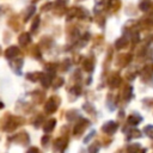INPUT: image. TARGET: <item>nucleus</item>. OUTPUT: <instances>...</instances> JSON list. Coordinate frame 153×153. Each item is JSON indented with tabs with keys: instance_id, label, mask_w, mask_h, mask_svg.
Listing matches in <instances>:
<instances>
[{
	"instance_id": "nucleus-1",
	"label": "nucleus",
	"mask_w": 153,
	"mask_h": 153,
	"mask_svg": "<svg viewBox=\"0 0 153 153\" xmlns=\"http://www.w3.org/2000/svg\"><path fill=\"white\" fill-rule=\"evenodd\" d=\"M25 123V118L22 116H13L10 112L4 114V116L0 120V128L5 131H13L19 126H23Z\"/></svg>"
},
{
	"instance_id": "nucleus-2",
	"label": "nucleus",
	"mask_w": 153,
	"mask_h": 153,
	"mask_svg": "<svg viewBox=\"0 0 153 153\" xmlns=\"http://www.w3.org/2000/svg\"><path fill=\"white\" fill-rule=\"evenodd\" d=\"M61 104V98L59 96H51L48 98V100L45 102V105H44V112L48 114V115H51L54 114L59 106Z\"/></svg>"
},
{
	"instance_id": "nucleus-3",
	"label": "nucleus",
	"mask_w": 153,
	"mask_h": 153,
	"mask_svg": "<svg viewBox=\"0 0 153 153\" xmlns=\"http://www.w3.org/2000/svg\"><path fill=\"white\" fill-rule=\"evenodd\" d=\"M8 142H16V143H20L23 146H26L30 142V136L26 131H20L18 134H14L13 136L8 137Z\"/></svg>"
},
{
	"instance_id": "nucleus-4",
	"label": "nucleus",
	"mask_w": 153,
	"mask_h": 153,
	"mask_svg": "<svg viewBox=\"0 0 153 153\" xmlns=\"http://www.w3.org/2000/svg\"><path fill=\"white\" fill-rule=\"evenodd\" d=\"M61 136H59L55 141H54V151H59V152H63L66 149V147L68 146V136L66 135L67 133L61 131Z\"/></svg>"
},
{
	"instance_id": "nucleus-5",
	"label": "nucleus",
	"mask_w": 153,
	"mask_h": 153,
	"mask_svg": "<svg viewBox=\"0 0 153 153\" xmlns=\"http://www.w3.org/2000/svg\"><path fill=\"white\" fill-rule=\"evenodd\" d=\"M88 124H90V122H88L86 118H81V117H80V118L78 120V122L75 123L74 128H73V134H74V136L80 137V136L82 135L84 130L88 127Z\"/></svg>"
},
{
	"instance_id": "nucleus-6",
	"label": "nucleus",
	"mask_w": 153,
	"mask_h": 153,
	"mask_svg": "<svg viewBox=\"0 0 153 153\" xmlns=\"http://www.w3.org/2000/svg\"><path fill=\"white\" fill-rule=\"evenodd\" d=\"M5 56L7 60H14V59H18V57H22V53L19 50L18 47L16 45H11L6 49L5 51Z\"/></svg>"
},
{
	"instance_id": "nucleus-7",
	"label": "nucleus",
	"mask_w": 153,
	"mask_h": 153,
	"mask_svg": "<svg viewBox=\"0 0 153 153\" xmlns=\"http://www.w3.org/2000/svg\"><path fill=\"white\" fill-rule=\"evenodd\" d=\"M10 65H11V68H12L17 74H20V73H22V66H23V59H22V57L11 60Z\"/></svg>"
},
{
	"instance_id": "nucleus-8",
	"label": "nucleus",
	"mask_w": 153,
	"mask_h": 153,
	"mask_svg": "<svg viewBox=\"0 0 153 153\" xmlns=\"http://www.w3.org/2000/svg\"><path fill=\"white\" fill-rule=\"evenodd\" d=\"M55 124H56V120H55V118H50V120L45 121L44 124H43V130H44V133H45V134L51 133V131L54 130V128H55Z\"/></svg>"
},
{
	"instance_id": "nucleus-9",
	"label": "nucleus",
	"mask_w": 153,
	"mask_h": 153,
	"mask_svg": "<svg viewBox=\"0 0 153 153\" xmlns=\"http://www.w3.org/2000/svg\"><path fill=\"white\" fill-rule=\"evenodd\" d=\"M44 73L42 72H32V73H27L26 74V79L30 80V81H41V79L43 78Z\"/></svg>"
},
{
	"instance_id": "nucleus-10",
	"label": "nucleus",
	"mask_w": 153,
	"mask_h": 153,
	"mask_svg": "<svg viewBox=\"0 0 153 153\" xmlns=\"http://www.w3.org/2000/svg\"><path fill=\"white\" fill-rule=\"evenodd\" d=\"M18 42L22 47H26L30 42H31V38H30V35L27 32H23L19 37H18Z\"/></svg>"
},
{
	"instance_id": "nucleus-11",
	"label": "nucleus",
	"mask_w": 153,
	"mask_h": 153,
	"mask_svg": "<svg viewBox=\"0 0 153 153\" xmlns=\"http://www.w3.org/2000/svg\"><path fill=\"white\" fill-rule=\"evenodd\" d=\"M44 92H42V91H38V90H36V91H33L32 92V100H33V103H36V104H39V103H42L43 102V99H44Z\"/></svg>"
},
{
	"instance_id": "nucleus-12",
	"label": "nucleus",
	"mask_w": 153,
	"mask_h": 153,
	"mask_svg": "<svg viewBox=\"0 0 153 153\" xmlns=\"http://www.w3.org/2000/svg\"><path fill=\"white\" fill-rule=\"evenodd\" d=\"M116 128H117V126H116V123L115 122H108V123H105L104 126H103V131H105L106 134H112L115 130H116Z\"/></svg>"
},
{
	"instance_id": "nucleus-13",
	"label": "nucleus",
	"mask_w": 153,
	"mask_h": 153,
	"mask_svg": "<svg viewBox=\"0 0 153 153\" xmlns=\"http://www.w3.org/2000/svg\"><path fill=\"white\" fill-rule=\"evenodd\" d=\"M30 54H31V56H33V57L37 59V60H41V59H42V55H41V51H39L38 45H33V47L31 48V50H30Z\"/></svg>"
},
{
	"instance_id": "nucleus-14",
	"label": "nucleus",
	"mask_w": 153,
	"mask_h": 153,
	"mask_svg": "<svg viewBox=\"0 0 153 153\" xmlns=\"http://www.w3.org/2000/svg\"><path fill=\"white\" fill-rule=\"evenodd\" d=\"M82 66H84V69L87 71V72H91L93 69V62H92L91 59H85Z\"/></svg>"
},
{
	"instance_id": "nucleus-15",
	"label": "nucleus",
	"mask_w": 153,
	"mask_h": 153,
	"mask_svg": "<svg viewBox=\"0 0 153 153\" xmlns=\"http://www.w3.org/2000/svg\"><path fill=\"white\" fill-rule=\"evenodd\" d=\"M43 121H44V116H43L42 114H38V115L35 117V120L32 121V123H33V126L37 128V127H39V126L43 123Z\"/></svg>"
},
{
	"instance_id": "nucleus-16",
	"label": "nucleus",
	"mask_w": 153,
	"mask_h": 153,
	"mask_svg": "<svg viewBox=\"0 0 153 153\" xmlns=\"http://www.w3.org/2000/svg\"><path fill=\"white\" fill-rule=\"evenodd\" d=\"M63 82H65V80L61 78V76H57V78H54V80H53V87L54 88H59L60 86H62L63 85Z\"/></svg>"
},
{
	"instance_id": "nucleus-17",
	"label": "nucleus",
	"mask_w": 153,
	"mask_h": 153,
	"mask_svg": "<svg viewBox=\"0 0 153 153\" xmlns=\"http://www.w3.org/2000/svg\"><path fill=\"white\" fill-rule=\"evenodd\" d=\"M78 116V111L76 110H69L67 111V120L68 121H73L74 118H76Z\"/></svg>"
},
{
	"instance_id": "nucleus-18",
	"label": "nucleus",
	"mask_w": 153,
	"mask_h": 153,
	"mask_svg": "<svg viewBox=\"0 0 153 153\" xmlns=\"http://www.w3.org/2000/svg\"><path fill=\"white\" fill-rule=\"evenodd\" d=\"M69 66H71V61L69 60H65L61 65H60V69L61 71H63V72H66V71H68V68H69Z\"/></svg>"
},
{
	"instance_id": "nucleus-19",
	"label": "nucleus",
	"mask_w": 153,
	"mask_h": 153,
	"mask_svg": "<svg viewBox=\"0 0 153 153\" xmlns=\"http://www.w3.org/2000/svg\"><path fill=\"white\" fill-rule=\"evenodd\" d=\"M49 141H50V136H49L48 134H45V135L42 137V140H41V142H42V146H43L44 148H47V147H48V143H49Z\"/></svg>"
},
{
	"instance_id": "nucleus-20",
	"label": "nucleus",
	"mask_w": 153,
	"mask_h": 153,
	"mask_svg": "<svg viewBox=\"0 0 153 153\" xmlns=\"http://www.w3.org/2000/svg\"><path fill=\"white\" fill-rule=\"evenodd\" d=\"M38 24H39V18H38V17H36V18H35V20H33V23H32V25H31V32H36Z\"/></svg>"
},
{
	"instance_id": "nucleus-21",
	"label": "nucleus",
	"mask_w": 153,
	"mask_h": 153,
	"mask_svg": "<svg viewBox=\"0 0 153 153\" xmlns=\"http://www.w3.org/2000/svg\"><path fill=\"white\" fill-rule=\"evenodd\" d=\"M97 151H98V145H92L88 148V153H97Z\"/></svg>"
},
{
	"instance_id": "nucleus-22",
	"label": "nucleus",
	"mask_w": 153,
	"mask_h": 153,
	"mask_svg": "<svg viewBox=\"0 0 153 153\" xmlns=\"http://www.w3.org/2000/svg\"><path fill=\"white\" fill-rule=\"evenodd\" d=\"M33 11H35V7L31 6V7H30V11H27V13H26V16H25V20H27V19L31 17V13H32Z\"/></svg>"
},
{
	"instance_id": "nucleus-23",
	"label": "nucleus",
	"mask_w": 153,
	"mask_h": 153,
	"mask_svg": "<svg viewBox=\"0 0 153 153\" xmlns=\"http://www.w3.org/2000/svg\"><path fill=\"white\" fill-rule=\"evenodd\" d=\"M93 134H94V131H91V133H90V135H88V136L85 139V142H87V141H88V140H90V139L93 136Z\"/></svg>"
},
{
	"instance_id": "nucleus-24",
	"label": "nucleus",
	"mask_w": 153,
	"mask_h": 153,
	"mask_svg": "<svg viewBox=\"0 0 153 153\" xmlns=\"http://www.w3.org/2000/svg\"><path fill=\"white\" fill-rule=\"evenodd\" d=\"M2 108H4V103L0 100V109H2Z\"/></svg>"
},
{
	"instance_id": "nucleus-25",
	"label": "nucleus",
	"mask_w": 153,
	"mask_h": 153,
	"mask_svg": "<svg viewBox=\"0 0 153 153\" xmlns=\"http://www.w3.org/2000/svg\"><path fill=\"white\" fill-rule=\"evenodd\" d=\"M1 51H2V50H1V47H0V55H1Z\"/></svg>"
}]
</instances>
